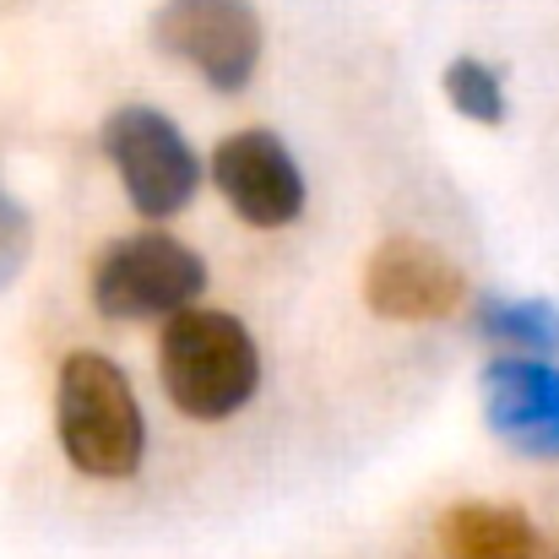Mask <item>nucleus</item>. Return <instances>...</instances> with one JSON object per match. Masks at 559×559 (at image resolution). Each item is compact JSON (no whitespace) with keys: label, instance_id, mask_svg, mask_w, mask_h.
<instances>
[{"label":"nucleus","instance_id":"1","mask_svg":"<svg viewBox=\"0 0 559 559\" xmlns=\"http://www.w3.org/2000/svg\"><path fill=\"white\" fill-rule=\"evenodd\" d=\"M55 429L76 473L131 478L147 456V418L126 370L104 354H66L55 380Z\"/></svg>","mask_w":559,"mask_h":559},{"label":"nucleus","instance_id":"5","mask_svg":"<svg viewBox=\"0 0 559 559\" xmlns=\"http://www.w3.org/2000/svg\"><path fill=\"white\" fill-rule=\"evenodd\" d=\"M164 55L201 71L206 87L239 93L261 66V16L250 0H164L153 16Z\"/></svg>","mask_w":559,"mask_h":559},{"label":"nucleus","instance_id":"9","mask_svg":"<svg viewBox=\"0 0 559 559\" xmlns=\"http://www.w3.org/2000/svg\"><path fill=\"white\" fill-rule=\"evenodd\" d=\"M435 533L445 559H538V527L516 506L462 500L440 516Z\"/></svg>","mask_w":559,"mask_h":559},{"label":"nucleus","instance_id":"3","mask_svg":"<svg viewBox=\"0 0 559 559\" xmlns=\"http://www.w3.org/2000/svg\"><path fill=\"white\" fill-rule=\"evenodd\" d=\"M206 288V261L175 234H131L115 239L93 266V305L104 321H153L186 316Z\"/></svg>","mask_w":559,"mask_h":559},{"label":"nucleus","instance_id":"4","mask_svg":"<svg viewBox=\"0 0 559 559\" xmlns=\"http://www.w3.org/2000/svg\"><path fill=\"white\" fill-rule=\"evenodd\" d=\"M104 153L126 186V201L142 212V217H175L195 201L201 186V164L190 153L186 131L164 115V109H147V104H126L104 120Z\"/></svg>","mask_w":559,"mask_h":559},{"label":"nucleus","instance_id":"6","mask_svg":"<svg viewBox=\"0 0 559 559\" xmlns=\"http://www.w3.org/2000/svg\"><path fill=\"white\" fill-rule=\"evenodd\" d=\"M467 299V272L424 239H385L365 266V305L385 321H445Z\"/></svg>","mask_w":559,"mask_h":559},{"label":"nucleus","instance_id":"2","mask_svg":"<svg viewBox=\"0 0 559 559\" xmlns=\"http://www.w3.org/2000/svg\"><path fill=\"white\" fill-rule=\"evenodd\" d=\"M158 374L180 413L217 424V418H234L255 396L261 354H255V337L228 310H186L158 337Z\"/></svg>","mask_w":559,"mask_h":559},{"label":"nucleus","instance_id":"12","mask_svg":"<svg viewBox=\"0 0 559 559\" xmlns=\"http://www.w3.org/2000/svg\"><path fill=\"white\" fill-rule=\"evenodd\" d=\"M27 255H33V217L11 190L0 186V288H11L22 277Z\"/></svg>","mask_w":559,"mask_h":559},{"label":"nucleus","instance_id":"11","mask_svg":"<svg viewBox=\"0 0 559 559\" xmlns=\"http://www.w3.org/2000/svg\"><path fill=\"white\" fill-rule=\"evenodd\" d=\"M445 98L478 126H500L506 120V87H500V76L484 60H467V55L451 60L445 66Z\"/></svg>","mask_w":559,"mask_h":559},{"label":"nucleus","instance_id":"10","mask_svg":"<svg viewBox=\"0 0 559 559\" xmlns=\"http://www.w3.org/2000/svg\"><path fill=\"white\" fill-rule=\"evenodd\" d=\"M478 332L506 348L511 359H549L559 354V310L549 299H484Z\"/></svg>","mask_w":559,"mask_h":559},{"label":"nucleus","instance_id":"7","mask_svg":"<svg viewBox=\"0 0 559 559\" xmlns=\"http://www.w3.org/2000/svg\"><path fill=\"white\" fill-rule=\"evenodd\" d=\"M212 180L223 190V201L255 228H283L305 212V175L272 131L223 136L212 153Z\"/></svg>","mask_w":559,"mask_h":559},{"label":"nucleus","instance_id":"8","mask_svg":"<svg viewBox=\"0 0 559 559\" xmlns=\"http://www.w3.org/2000/svg\"><path fill=\"white\" fill-rule=\"evenodd\" d=\"M484 418L516 451L559 456V370L549 359H495L484 370Z\"/></svg>","mask_w":559,"mask_h":559}]
</instances>
